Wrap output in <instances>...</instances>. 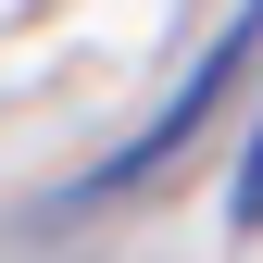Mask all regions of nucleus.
Returning a JSON list of instances; mask_svg holds the SVG:
<instances>
[{
	"instance_id": "nucleus-1",
	"label": "nucleus",
	"mask_w": 263,
	"mask_h": 263,
	"mask_svg": "<svg viewBox=\"0 0 263 263\" xmlns=\"http://www.w3.org/2000/svg\"><path fill=\"white\" fill-rule=\"evenodd\" d=\"M251 50H263V0H251V13H238V25H226V38H213V63H201V76H188V88H176V101H163V113L138 125V151H113V176H101V188H138V176H151V163H163V151H176V138H188V125H201V113L226 101V76H238V63H251Z\"/></svg>"
},
{
	"instance_id": "nucleus-2",
	"label": "nucleus",
	"mask_w": 263,
	"mask_h": 263,
	"mask_svg": "<svg viewBox=\"0 0 263 263\" xmlns=\"http://www.w3.org/2000/svg\"><path fill=\"white\" fill-rule=\"evenodd\" d=\"M226 226H238V238H263V125H251V151H238V188H226Z\"/></svg>"
}]
</instances>
